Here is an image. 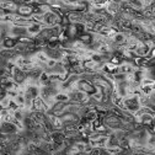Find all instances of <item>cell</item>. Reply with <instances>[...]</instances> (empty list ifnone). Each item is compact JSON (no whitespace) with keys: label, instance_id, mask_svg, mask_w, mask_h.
<instances>
[{"label":"cell","instance_id":"cell-1","mask_svg":"<svg viewBox=\"0 0 155 155\" xmlns=\"http://www.w3.org/2000/svg\"><path fill=\"white\" fill-rule=\"evenodd\" d=\"M104 124L110 129V130H120V129H122L123 128V124H124V122L120 118V117H117V116H113V114H110V113H107L106 114V117L104 118Z\"/></svg>","mask_w":155,"mask_h":155},{"label":"cell","instance_id":"cell-2","mask_svg":"<svg viewBox=\"0 0 155 155\" xmlns=\"http://www.w3.org/2000/svg\"><path fill=\"white\" fill-rule=\"evenodd\" d=\"M123 105H124V110L130 112V113H135L142 106L139 102V97L137 95H128L123 99Z\"/></svg>","mask_w":155,"mask_h":155},{"label":"cell","instance_id":"cell-3","mask_svg":"<svg viewBox=\"0 0 155 155\" xmlns=\"http://www.w3.org/2000/svg\"><path fill=\"white\" fill-rule=\"evenodd\" d=\"M76 87H78V90L85 92L89 96H92L96 91H97V87L92 84V81H90L87 79H79L76 83Z\"/></svg>","mask_w":155,"mask_h":155},{"label":"cell","instance_id":"cell-4","mask_svg":"<svg viewBox=\"0 0 155 155\" xmlns=\"http://www.w3.org/2000/svg\"><path fill=\"white\" fill-rule=\"evenodd\" d=\"M151 47L148 45V43H144V42H140L137 45V48H135V54H137V57H142V58H145L148 57L149 52H150Z\"/></svg>","mask_w":155,"mask_h":155},{"label":"cell","instance_id":"cell-5","mask_svg":"<svg viewBox=\"0 0 155 155\" xmlns=\"http://www.w3.org/2000/svg\"><path fill=\"white\" fill-rule=\"evenodd\" d=\"M12 76H14V79H15V81L16 83H18V84H22L26 79H27V74L21 69V68H17V67H14V69H12Z\"/></svg>","mask_w":155,"mask_h":155},{"label":"cell","instance_id":"cell-6","mask_svg":"<svg viewBox=\"0 0 155 155\" xmlns=\"http://www.w3.org/2000/svg\"><path fill=\"white\" fill-rule=\"evenodd\" d=\"M32 108L35 112H45V111H47V105L43 102V100L40 96H38V97H36L32 101Z\"/></svg>","mask_w":155,"mask_h":155},{"label":"cell","instance_id":"cell-7","mask_svg":"<svg viewBox=\"0 0 155 155\" xmlns=\"http://www.w3.org/2000/svg\"><path fill=\"white\" fill-rule=\"evenodd\" d=\"M17 45H18V40H17V38H15V37H5L4 41H3V46L6 49L15 48Z\"/></svg>","mask_w":155,"mask_h":155},{"label":"cell","instance_id":"cell-8","mask_svg":"<svg viewBox=\"0 0 155 155\" xmlns=\"http://www.w3.org/2000/svg\"><path fill=\"white\" fill-rule=\"evenodd\" d=\"M0 130H2L4 134H12V133H16L17 128H16V126L14 123L5 122V123L2 124V127H0Z\"/></svg>","mask_w":155,"mask_h":155},{"label":"cell","instance_id":"cell-9","mask_svg":"<svg viewBox=\"0 0 155 155\" xmlns=\"http://www.w3.org/2000/svg\"><path fill=\"white\" fill-rule=\"evenodd\" d=\"M27 31H28V33H31V35H40V32L42 31V26H41V24H36V22H32V24H30L28 26H27Z\"/></svg>","mask_w":155,"mask_h":155},{"label":"cell","instance_id":"cell-10","mask_svg":"<svg viewBox=\"0 0 155 155\" xmlns=\"http://www.w3.org/2000/svg\"><path fill=\"white\" fill-rule=\"evenodd\" d=\"M54 100H55V102H64V104H68V102L70 101V97H69V94L58 92V94L54 96Z\"/></svg>","mask_w":155,"mask_h":155},{"label":"cell","instance_id":"cell-11","mask_svg":"<svg viewBox=\"0 0 155 155\" xmlns=\"http://www.w3.org/2000/svg\"><path fill=\"white\" fill-rule=\"evenodd\" d=\"M17 53L12 49H3L0 51V57L4 58V59H12V58L16 55Z\"/></svg>","mask_w":155,"mask_h":155},{"label":"cell","instance_id":"cell-12","mask_svg":"<svg viewBox=\"0 0 155 155\" xmlns=\"http://www.w3.org/2000/svg\"><path fill=\"white\" fill-rule=\"evenodd\" d=\"M147 58H148V59H150V61H155V47H153L150 49V52H149Z\"/></svg>","mask_w":155,"mask_h":155},{"label":"cell","instance_id":"cell-13","mask_svg":"<svg viewBox=\"0 0 155 155\" xmlns=\"http://www.w3.org/2000/svg\"><path fill=\"white\" fill-rule=\"evenodd\" d=\"M14 116H15V118H16L17 121H22V120H24V116H22V112H21V111H15Z\"/></svg>","mask_w":155,"mask_h":155},{"label":"cell","instance_id":"cell-14","mask_svg":"<svg viewBox=\"0 0 155 155\" xmlns=\"http://www.w3.org/2000/svg\"><path fill=\"white\" fill-rule=\"evenodd\" d=\"M139 155H155V154H151V153H143V154H139Z\"/></svg>","mask_w":155,"mask_h":155},{"label":"cell","instance_id":"cell-15","mask_svg":"<svg viewBox=\"0 0 155 155\" xmlns=\"http://www.w3.org/2000/svg\"><path fill=\"white\" fill-rule=\"evenodd\" d=\"M151 89H153V92H154V94H155V83H154V84H153V85H151Z\"/></svg>","mask_w":155,"mask_h":155}]
</instances>
